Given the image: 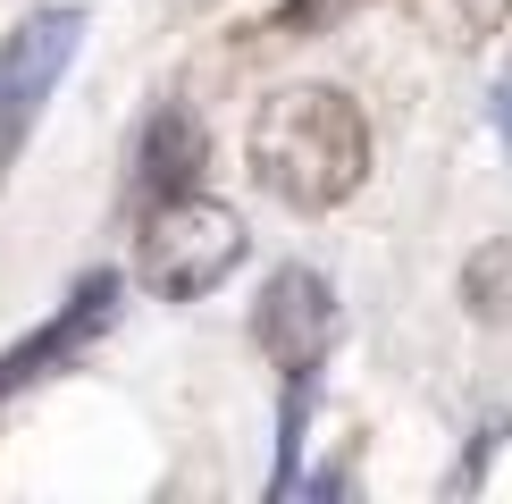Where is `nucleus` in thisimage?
<instances>
[{
  "label": "nucleus",
  "mask_w": 512,
  "mask_h": 504,
  "mask_svg": "<svg viewBox=\"0 0 512 504\" xmlns=\"http://www.w3.org/2000/svg\"><path fill=\"white\" fill-rule=\"evenodd\" d=\"M252 168L277 202L294 210H336L370 177V126L336 84H286L252 118Z\"/></svg>",
  "instance_id": "f257e3e1"
},
{
  "label": "nucleus",
  "mask_w": 512,
  "mask_h": 504,
  "mask_svg": "<svg viewBox=\"0 0 512 504\" xmlns=\"http://www.w3.org/2000/svg\"><path fill=\"white\" fill-rule=\"evenodd\" d=\"M244 244H252V236H244L236 210L185 185V194H160L152 227H143L135 269H143V286H152L160 303H194V294H210L219 278H236Z\"/></svg>",
  "instance_id": "f03ea898"
},
{
  "label": "nucleus",
  "mask_w": 512,
  "mask_h": 504,
  "mask_svg": "<svg viewBox=\"0 0 512 504\" xmlns=\"http://www.w3.org/2000/svg\"><path fill=\"white\" fill-rule=\"evenodd\" d=\"M76 34H84L76 9H42V17H26V26L9 34V51H0V177L26 152L42 101L59 93V76H68V59H76Z\"/></svg>",
  "instance_id": "7ed1b4c3"
},
{
  "label": "nucleus",
  "mask_w": 512,
  "mask_h": 504,
  "mask_svg": "<svg viewBox=\"0 0 512 504\" xmlns=\"http://www.w3.org/2000/svg\"><path fill=\"white\" fill-rule=\"evenodd\" d=\"M252 336H261V353L277 370H319V353H328L336 336V294L319 269H277L261 286V311H252Z\"/></svg>",
  "instance_id": "20e7f679"
},
{
  "label": "nucleus",
  "mask_w": 512,
  "mask_h": 504,
  "mask_svg": "<svg viewBox=\"0 0 512 504\" xmlns=\"http://www.w3.org/2000/svg\"><path fill=\"white\" fill-rule=\"evenodd\" d=\"M110 320H118V278L101 269V278H84V286L68 294V311H59V320L42 328V336H26L17 353H0V395H9V387H26V378H42L51 362H68V353H84V345H93V336L110 328Z\"/></svg>",
  "instance_id": "39448f33"
},
{
  "label": "nucleus",
  "mask_w": 512,
  "mask_h": 504,
  "mask_svg": "<svg viewBox=\"0 0 512 504\" xmlns=\"http://www.w3.org/2000/svg\"><path fill=\"white\" fill-rule=\"evenodd\" d=\"M202 160H210L202 118L185 110V101H168V110L143 126V185H152V194H185V185L202 177Z\"/></svg>",
  "instance_id": "423d86ee"
},
{
  "label": "nucleus",
  "mask_w": 512,
  "mask_h": 504,
  "mask_svg": "<svg viewBox=\"0 0 512 504\" xmlns=\"http://www.w3.org/2000/svg\"><path fill=\"white\" fill-rule=\"evenodd\" d=\"M462 303L479 320H512V244H479L471 269H462Z\"/></svg>",
  "instance_id": "0eeeda50"
},
{
  "label": "nucleus",
  "mask_w": 512,
  "mask_h": 504,
  "mask_svg": "<svg viewBox=\"0 0 512 504\" xmlns=\"http://www.w3.org/2000/svg\"><path fill=\"white\" fill-rule=\"evenodd\" d=\"M345 9H353V0H286V9H277V26H286V34H319L328 17H345Z\"/></svg>",
  "instance_id": "6e6552de"
},
{
  "label": "nucleus",
  "mask_w": 512,
  "mask_h": 504,
  "mask_svg": "<svg viewBox=\"0 0 512 504\" xmlns=\"http://www.w3.org/2000/svg\"><path fill=\"white\" fill-rule=\"evenodd\" d=\"M496 135L512 143V68H504V84H496Z\"/></svg>",
  "instance_id": "1a4fd4ad"
}]
</instances>
